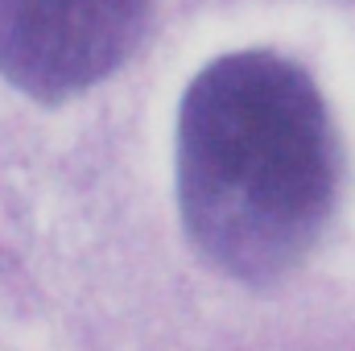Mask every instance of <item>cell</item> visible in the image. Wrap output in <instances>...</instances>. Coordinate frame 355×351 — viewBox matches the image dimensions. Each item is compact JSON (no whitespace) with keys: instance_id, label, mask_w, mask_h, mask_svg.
<instances>
[{"instance_id":"obj_2","label":"cell","mask_w":355,"mask_h":351,"mask_svg":"<svg viewBox=\"0 0 355 351\" xmlns=\"http://www.w3.org/2000/svg\"><path fill=\"white\" fill-rule=\"evenodd\" d=\"M149 0H0V75L58 103L112 75L145 29Z\"/></svg>"},{"instance_id":"obj_1","label":"cell","mask_w":355,"mask_h":351,"mask_svg":"<svg viewBox=\"0 0 355 351\" xmlns=\"http://www.w3.org/2000/svg\"><path fill=\"white\" fill-rule=\"evenodd\" d=\"M339 186L327 103L306 71L248 50L211 62L178 116V211L194 248L272 285L318 244Z\"/></svg>"}]
</instances>
